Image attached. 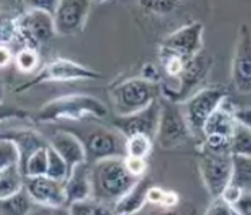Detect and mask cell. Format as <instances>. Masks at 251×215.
I'll return each instance as SVG.
<instances>
[{
    "label": "cell",
    "instance_id": "cell-1",
    "mask_svg": "<svg viewBox=\"0 0 251 215\" xmlns=\"http://www.w3.org/2000/svg\"><path fill=\"white\" fill-rule=\"evenodd\" d=\"M91 177L92 198L105 204H115L139 182L138 177L128 172L123 157L107 159L92 164Z\"/></svg>",
    "mask_w": 251,
    "mask_h": 215
},
{
    "label": "cell",
    "instance_id": "cell-2",
    "mask_svg": "<svg viewBox=\"0 0 251 215\" xmlns=\"http://www.w3.org/2000/svg\"><path fill=\"white\" fill-rule=\"evenodd\" d=\"M108 109L96 97L88 94H69L51 100L41 108L35 120L38 123H53L61 120H82L87 116L103 118Z\"/></svg>",
    "mask_w": 251,
    "mask_h": 215
},
{
    "label": "cell",
    "instance_id": "cell-3",
    "mask_svg": "<svg viewBox=\"0 0 251 215\" xmlns=\"http://www.w3.org/2000/svg\"><path fill=\"white\" fill-rule=\"evenodd\" d=\"M161 85L151 84L138 77L112 86L109 90V96L116 116H128L157 101Z\"/></svg>",
    "mask_w": 251,
    "mask_h": 215
},
{
    "label": "cell",
    "instance_id": "cell-4",
    "mask_svg": "<svg viewBox=\"0 0 251 215\" xmlns=\"http://www.w3.org/2000/svg\"><path fill=\"white\" fill-rule=\"evenodd\" d=\"M27 7V10H23L15 18L17 39L25 44V47L34 48L41 53L55 35L53 15L37 7Z\"/></svg>",
    "mask_w": 251,
    "mask_h": 215
},
{
    "label": "cell",
    "instance_id": "cell-5",
    "mask_svg": "<svg viewBox=\"0 0 251 215\" xmlns=\"http://www.w3.org/2000/svg\"><path fill=\"white\" fill-rule=\"evenodd\" d=\"M212 62L211 55L204 51L188 59L181 74L176 80L177 86L170 87L165 84H161V94L166 101L173 104H184L192 96V93L205 81Z\"/></svg>",
    "mask_w": 251,
    "mask_h": 215
},
{
    "label": "cell",
    "instance_id": "cell-6",
    "mask_svg": "<svg viewBox=\"0 0 251 215\" xmlns=\"http://www.w3.org/2000/svg\"><path fill=\"white\" fill-rule=\"evenodd\" d=\"M80 80H103V74L71 59H54L45 64L31 80L18 86L15 93H22L31 87L49 82H68Z\"/></svg>",
    "mask_w": 251,
    "mask_h": 215
},
{
    "label": "cell",
    "instance_id": "cell-7",
    "mask_svg": "<svg viewBox=\"0 0 251 215\" xmlns=\"http://www.w3.org/2000/svg\"><path fill=\"white\" fill-rule=\"evenodd\" d=\"M228 89L224 85H211L199 89L184 104V116L192 133H201L204 124L226 100Z\"/></svg>",
    "mask_w": 251,
    "mask_h": 215
},
{
    "label": "cell",
    "instance_id": "cell-8",
    "mask_svg": "<svg viewBox=\"0 0 251 215\" xmlns=\"http://www.w3.org/2000/svg\"><path fill=\"white\" fill-rule=\"evenodd\" d=\"M199 167L204 186L211 198H218L231 182L232 153L212 152L202 148L199 152Z\"/></svg>",
    "mask_w": 251,
    "mask_h": 215
},
{
    "label": "cell",
    "instance_id": "cell-9",
    "mask_svg": "<svg viewBox=\"0 0 251 215\" xmlns=\"http://www.w3.org/2000/svg\"><path fill=\"white\" fill-rule=\"evenodd\" d=\"M81 143L84 145L87 163L89 166L98 161L126 156V137L118 130L103 128L92 129L84 136Z\"/></svg>",
    "mask_w": 251,
    "mask_h": 215
},
{
    "label": "cell",
    "instance_id": "cell-10",
    "mask_svg": "<svg viewBox=\"0 0 251 215\" xmlns=\"http://www.w3.org/2000/svg\"><path fill=\"white\" fill-rule=\"evenodd\" d=\"M192 134L189 125L186 123L184 112L178 108V104H173L165 100L161 102L158 130L155 139H158L162 148H173L185 143Z\"/></svg>",
    "mask_w": 251,
    "mask_h": 215
},
{
    "label": "cell",
    "instance_id": "cell-11",
    "mask_svg": "<svg viewBox=\"0 0 251 215\" xmlns=\"http://www.w3.org/2000/svg\"><path fill=\"white\" fill-rule=\"evenodd\" d=\"M202 34V23L197 21L191 22L165 38L159 46V53L172 54L180 58L191 59L192 57L204 51Z\"/></svg>",
    "mask_w": 251,
    "mask_h": 215
},
{
    "label": "cell",
    "instance_id": "cell-12",
    "mask_svg": "<svg viewBox=\"0 0 251 215\" xmlns=\"http://www.w3.org/2000/svg\"><path fill=\"white\" fill-rule=\"evenodd\" d=\"M231 81L240 94H251V28L246 23H242L238 30L231 64Z\"/></svg>",
    "mask_w": 251,
    "mask_h": 215
},
{
    "label": "cell",
    "instance_id": "cell-13",
    "mask_svg": "<svg viewBox=\"0 0 251 215\" xmlns=\"http://www.w3.org/2000/svg\"><path fill=\"white\" fill-rule=\"evenodd\" d=\"M159 114H161V101L157 100L142 110L128 114L116 116L114 120L115 128L126 139L134 134H145L151 140L155 139L158 130Z\"/></svg>",
    "mask_w": 251,
    "mask_h": 215
},
{
    "label": "cell",
    "instance_id": "cell-14",
    "mask_svg": "<svg viewBox=\"0 0 251 215\" xmlns=\"http://www.w3.org/2000/svg\"><path fill=\"white\" fill-rule=\"evenodd\" d=\"M91 3L85 0H61L53 12L55 34L75 35L87 23Z\"/></svg>",
    "mask_w": 251,
    "mask_h": 215
},
{
    "label": "cell",
    "instance_id": "cell-15",
    "mask_svg": "<svg viewBox=\"0 0 251 215\" xmlns=\"http://www.w3.org/2000/svg\"><path fill=\"white\" fill-rule=\"evenodd\" d=\"M25 188L34 203L50 210L66 207L64 183L53 180L48 176L26 177Z\"/></svg>",
    "mask_w": 251,
    "mask_h": 215
},
{
    "label": "cell",
    "instance_id": "cell-16",
    "mask_svg": "<svg viewBox=\"0 0 251 215\" xmlns=\"http://www.w3.org/2000/svg\"><path fill=\"white\" fill-rule=\"evenodd\" d=\"M64 191L66 196V207L72 203L92 198V177L91 166L88 163H81L72 168L64 182Z\"/></svg>",
    "mask_w": 251,
    "mask_h": 215
},
{
    "label": "cell",
    "instance_id": "cell-17",
    "mask_svg": "<svg viewBox=\"0 0 251 215\" xmlns=\"http://www.w3.org/2000/svg\"><path fill=\"white\" fill-rule=\"evenodd\" d=\"M49 145L64 159L69 170L81 163H87L85 150L78 136L69 130L55 132L49 141Z\"/></svg>",
    "mask_w": 251,
    "mask_h": 215
},
{
    "label": "cell",
    "instance_id": "cell-18",
    "mask_svg": "<svg viewBox=\"0 0 251 215\" xmlns=\"http://www.w3.org/2000/svg\"><path fill=\"white\" fill-rule=\"evenodd\" d=\"M0 139L10 140L12 144L17 147L18 153H19V168L22 171V168L28 160V157L33 155L35 150L39 148H44L49 145V141L41 136L34 130H21V129H11L7 132H1L0 133Z\"/></svg>",
    "mask_w": 251,
    "mask_h": 215
},
{
    "label": "cell",
    "instance_id": "cell-19",
    "mask_svg": "<svg viewBox=\"0 0 251 215\" xmlns=\"http://www.w3.org/2000/svg\"><path fill=\"white\" fill-rule=\"evenodd\" d=\"M226 101L211 114V117L208 118L207 123L204 124L201 132L202 136L222 134V136L232 139L238 121L235 118V109L228 107Z\"/></svg>",
    "mask_w": 251,
    "mask_h": 215
},
{
    "label": "cell",
    "instance_id": "cell-20",
    "mask_svg": "<svg viewBox=\"0 0 251 215\" xmlns=\"http://www.w3.org/2000/svg\"><path fill=\"white\" fill-rule=\"evenodd\" d=\"M150 188L149 180L146 177L139 179V182L123 195L114 204V211L116 215H137L145 204L148 203V191Z\"/></svg>",
    "mask_w": 251,
    "mask_h": 215
},
{
    "label": "cell",
    "instance_id": "cell-21",
    "mask_svg": "<svg viewBox=\"0 0 251 215\" xmlns=\"http://www.w3.org/2000/svg\"><path fill=\"white\" fill-rule=\"evenodd\" d=\"M25 188V176L18 164L0 171V200L10 198Z\"/></svg>",
    "mask_w": 251,
    "mask_h": 215
},
{
    "label": "cell",
    "instance_id": "cell-22",
    "mask_svg": "<svg viewBox=\"0 0 251 215\" xmlns=\"http://www.w3.org/2000/svg\"><path fill=\"white\" fill-rule=\"evenodd\" d=\"M33 204V199L23 188L10 198L0 200V215H30Z\"/></svg>",
    "mask_w": 251,
    "mask_h": 215
},
{
    "label": "cell",
    "instance_id": "cell-23",
    "mask_svg": "<svg viewBox=\"0 0 251 215\" xmlns=\"http://www.w3.org/2000/svg\"><path fill=\"white\" fill-rule=\"evenodd\" d=\"M245 193H251V157L232 155L231 182Z\"/></svg>",
    "mask_w": 251,
    "mask_h": 215
},
{
    "label": "cell",
    "instance_id": "cell-24",
    "mask_svg": "<svg viewBox=\"0 0 251 215\" xmlns=\"http://www.w3.org/2000/svg\"><path fill=\"white\" fill-rule=\"evenodd\" d=\"M68 211L71 215H116L114 209L95 198H88L81 202L69 204Z\"/></svg>",
    "mask_w": 251,
    "mask_h": 215
},
{
    "label": "cell",
    "instance_id": "cell-25",
    "mask_svg": "<svg viewBox=\"0 0 251 215\" xmlns=\"http://www.w3.org/2000/svg\"><path fill=\"white\" fill-rule=\"evenodd\" d=\"M126 156L146 160L153 150V140L145 134H134L126 139Z\"/></svg>",
    "mask_w": 251,
    "mask_h": 215
},
{
    "label": "cell",
    "instance_id": "cell-26",
    "mask_svg": "<svg viewBox=\"0 0 251 215\" xmlns=\"http://www.w3.org/2000/svg\"><path fill=\"white\" fill-rule=\"evenodd\" d=\"M48 150L49 145L39 148L38 150H35L33 155L28 157V160L26 161V164L22 168V173L25 179L26 177H37V176H46L48 172Z\"/></svg>",
    "mask_w": 251,
    "mask_h": 215
},
{
    "label": "cell",
    "instance_id": "cell-27",
    "mask_svg": "<svg viewBox=\"0 0 251 215\" xmlns=\"http://www.w3.org/2000/svg\"><path fill=\"white\" fill-rule=\"evenodd\" d=\"M39 61H41V57L38 51L34 48L25 47V46L14 55V64L18 71H21L23 74L33 73L39 66Z\"/></svg>",
    "mask_w": 251,
    "mask_h": 215
},
{
    "label": "cell",
    "instance_id": "cell-28",
    "mask_svg": "<svg viewBox=\"0 0 251 215\" xmlns=\"http://www.w3.org/2000/svg\"><path fill=\"white\" fill-rule=\"evenodd\" d=\"M48 172H46V176L57 180V182L64 183L66 180V177L69 175V167L66 164L64 159L61 157L57 152H55L51 147L49 145V150H48Z\"/></svg>",
    "mask_w": 251,
    "mask_h": 215
},
{
    "label": "cell",
    "instance_id": "cell-29",
    "mask_svg": "<svg viewBox=\"0 0 251 215\" xmlns=\"http://www.w3.org/2000/svg\"><path fill=\"white\" fill-rule=\"evenodd\" d=\"M231 153L251 157V130L242 127L240 124L236 125L231 140Z\"/></svg>",
    "mask_w": 251,
    "mask_h": 215
},
{
    "label": "cell",
    "instance_id": "cell-30",
    "mask_svg": "<svg viewBox=\"0 0 251 215\" xmlns=\"http://www.w3.org/2000/svg\"><path fill=\"white\" fill-rule=\"evenodd\" d=\"M15 164L19 166V153L17 147L10 140L0 139V171Z\"/></svg>",
    "mask_w": 251,
    "mask_h": 215
},
{
    "label": "cell",
    "instance_id": "cell-31",
    "mask_svg": "<svg viewBox=\"0 0 251 215\" xmlns=\"http://www.w3.org/2000/svg\"><path fill=\"white\" fill-rule=\"evenodd\" d=\"M182 3L180 1H173V0H164V1H139L138 5L142 7L150 14L154 15H168L175 12Z\"/></svg>",
    "mask_w": 251,
    "mask_h": 215
},
{
    "label": "cell",
    "instance_id": "cell-32",
    "mask_svg": "<svg viewBox=\"0 0 251 215\" xmlns=\"http://www.w3.org/2000/svg\"><path fill=\"white\" fill-rule=\"evenodd\" d=\"M231 140L222 134H208L204 136L201 147L212 152H231Z\"/></svg>",
    "mask_w": 251,
    "mask_h": 215
},
{
    "label": "cell",
    "instance_id": "cell-33",
    "mask_svg": "<svg viewBox=\"0 0 251 215\" xmlns=\"http://www.w3.org/2000/svg\"><path fill=\"white\" fill-rule=\"evenodd\" d=\"M15 18H11V16L7 15H0V44H8L10 42L17 39Z\"/></svg>",
    "mask_w": 251,
    "mask_h": 215
},
{
    "label": "cell",
    "instance_id": "cell-34",
    "mask_svg": "<svg viewBox=\"0 0 251 215\" xmlns=\"http://www.w3.org/2000/svg\"><path fill=\"white\" fill-rule=\"evenodd\" d=\"M204 215H239L238 211L235 210L232 204L227 203L226 200L218 196V198H213L211 204L208 206L207 211Z\"/></svg>",
    "mask_w": 251,
    "mask_h": 215
},
{
    "label": "cell",
    "instance_id": "cell-35",
    "mask_svg": "<svg viewBox=\"0 0 251 215\" xmlns=\"http://www.w3.org/2000/svg\"><path fill=\"white\" fill-rule=\"evenodd\" d=\"M30 117V112L19 107H11L0 104V124L10 118H18V120H26Z\"/></svg>",
    "mask_w": 251,
    "mask_h": 215
},
{
    "label": "cell",
    "instance_id": "cell-36",
    "mask_svg": "<svg viewBox=\"0 0 251 215\" xmlns=\"http://www.w3.org/2000/svg\"><path fill=\"white\" fill-rule=\"evenodd\" d=\"M123 160H125L126 167L131 175H134L138 179L143 177L145 172L148 170V161L143 160V159H137V157H128V156H125Z\"/></svg>",
    "mask_w": 251,
    "mask_h": 215
},
{
    "label": "cell",
    "instance_id": "cell-37",
    "mask_svg": "<svg viewBox=\"0 0 251 215\" xmlns=\"http://www.w3.org/2000/svg\"><path fill=\"white\" fill-rule=\"evenodd\" d=\"M141 78L149 81L151 84L161 85V73L154 64H145L141 69Z\"/></svg>",
    "mask_w": 251,
    "mask_h": 215
},
{
    "label": "cell",
    "instance_id": "cell-38",
    "mask_svg": "<svg viewBox=\"0 0 251 215\" xmlns=\"http://www.w3.org/2000/svg\"><path fill=\"white\" fill-rule=\"evenodd\" d=\"M243 193H245L243 190H240V188L236 187L235 184L229 183L228 186L224 188V191L222 193V195H220V198L223 199V200H226L227 203L235 206V204H236V202H238V200L242 198Z\"/></svg>",
    "mask_w": 251,
    "mask_h": 215
},
{
    "label": "cell",
    "instance_id": "cell-39",
    "mask_svg": "<svg viewBox=\"0 0 251 215\" xmlns=\"http://www.w3.org/2000/svg\"><path fill=\"white\" fill-rule=\"evenodd\" d=\"M235 118H236L238 124L251 130V108H236Z\"/></svg>",
    "mask_w": 251,
    "mask_h": 215
},
{
    "label": "cell",
    "instance_id": "cell-40",
    "mask_svg": "<svg viewBox=\"0 0 251 215\" xmlns=\"http://www.w3.org/2000/svg\"><path fill=\"white\" fill-rule=\"evenodd\" d=\"M234 207L239 215H251V193H243Z\"/></svg>",
    "mask_w": 251,
    "mask_h": 215
},
{
    "label": "cell",
    "instance_id": "cell-41",
    "mask_svg": "<svg viewBox=\"0 0 251 215\" xmlns=\"http://www.w3.org/2000/svg\"><path fill=\"white\" fill-rule=\"evenodd\" d=\"M14 55L11 48L8 47L7 44H0V69H4L7 66L14 62Z\"/></svg>",
    "mask_w": 251,
    "mask_h": 215
},
{
    "label": "cell",
    "instance_id": "cell-42",
    "mask_svg": "<svg viewBox=\"0 0 251 215\" xmlns=\"http://www.w3.org/2000/svg\"><path fill=\"white\" fill-rule=\"evenodd\" d=\"M154 215H181L178 211L176 209H172V210H166V209H159L157 213Z\"/></svg>",
    "mask_w": 251,
    "mask_h": 215
},
{
    "label": "cell",
    "instance_id": "cell-43",
    "mask_svg": "<svg viewBox=\"0 0 251 215\" xmlns=\"http://www.w3.org/2000/svg\"><path fill=\"white\" fill-rule=\"evenodd\" d=\"M4 94H6V86H4V82L0 78V104H3L4 101Z\"/></svg>",
    "mask_w": 251,
    "mask_h": 215
},
{
    "label": "cell",
    "instance_id": "cell-44",
    "mask_svg": "<svg viewBox=\"0 0 251 215\" xmlns=\"http://www.w3.org/2000/svg\"><path fill=\"white\" fill-rule=\"evenodd\" d=\"M54 215H71L69 214V211H68V209H57L54 210Z\"/></svg>",
    "mask_w": 251,
    "mask_h": 215
},
{
    "label": "cell",
    "instance_id": "cell-45",
    "mask_svg": "<svg viewBox=\"0 0 251 215\" xmlns=\"http://www.w3.org/2000/svg\"><path fill=\"white\" fill-rule=\"evenodd\" d=\"M30 215H54V211L51 213V211L42 210V211H37V213H34V214H31V213H30Z\"/></svg>",
    "mask_w": 251,
    "mask_h": 215
}]
</instances>
